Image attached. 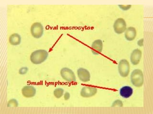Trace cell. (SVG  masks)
Here are the masks:
<instances>
[{"instance_id": "cell-1", "label": "cell", "mask_w": 153, "mask_h": 114, "mask_svg": "<svg viewBox=\"0 0 153 114\" xmlns=\"http://www.w3.org/2000/svg\"><path fill=\"white\" fill-rule=\"evenodd\" d=\"M48 56L49 53L46 50H36L30 55V61L35 65H39L47 61Z\"/></svg>"}, {"instance_id": "cell-2", "label": "cell", "mask_w": 153, "mask_h": 114, "mask_svg": "<svg viewBox=\"0 0 153 114\" xmlns=\"http://www.w3.org/2000/svg\"><path fill=\"white\" fill-rule=\"evenodd\" d=\"M131 82L134 87L140 88L142 87L144 82V77L143 71L140 69H134L131 74Z\"/></svg>"}, {"instance_id": "cell-3", "label": "cell", "mask_w": 153, "mask_h": 114, "mask_svg": "<svg viewBox=\"0 0 153 114\" xmlns=\"http://www.w3.org/2000/svg\"><path fill=\"white\" fill-rule=\"evenodd\" d=\"M118 70L122 77H127L130 71V65L129 61L127 59H121L118 65Z\"/></svg>"}, {"instance_id": "cell-4", "label": "cell", "mask_w": 153, "mask_h": 114, "mask_svg": "<svg viewBox=\"0 0 153 114\" xmlns=\"http://www.w3.org/2000/svg\"><path fill=\"white\" fill-rule=\"evenodd\" d=\"M30 32L33 37L35 39H39L43 36L44 33V26L41 23H33L30 28Z\"/></svg>"}, {"instance_id": "cell-5", "label": "cell", "mask_w": 153, "mask_h": 114, "mask_svg": "<svg viewBox=\"0 0 153 114\" xmlns=\"http://www.w3.org/2000/svg\"><path fill=\"white\" fill-rule=\"evenodd\" d=\"M61 77L67 82H74L76 81V77L75 73L71 69L67 67L61 69L60 71Z\"/></svg>"}, {"instance_id": "cell-6", "label": "cell", "mask_w": 153, "mask_h": 114, "mask_svg": "<svg viewBox=\"0 0 153 114\" xmlns=\"http://www.w3.org/2000/svg\"><path fill=\"white\" fill-rule=\"evenodd\" d=\"M114 31L117 34L124 33L127 28V24L124 19L122 18L116 19L113 25Z\"/></svg>"}, {"instance_id": "cell-7", "label": "cell", "mask_w": 153, "mask_h": 114, "mask_svg": "<svg viewBox=\"0 0 153 114\" xmlns=\"http://www.w3.org/2000/svg\"><path fill=\"white\" fill-rule=\"evenodd\" d=\"M97 92L98 89L96 87L85 86L81 88L80 95L82 97L88 98L94 96L97 94Z\"/></svg>"}, {"instance_id": "cell-8", "label": "cell", "mask_w": 153, "mask_h": 114, "mask_svg": "<svg viewBox=\"0 0 153 114\" xmlns=\"http://www.w3.org/2000/svg\"><path fill=\"white\" fill-rule=\"evenodd\" d=\"M77 76L79 80L83 82H88L91 80V74L88 69L83 68H79L77 70Z\"/></svg>"}, {"instance_id": "cell-9", "label": "cell", "mask_w": 153, "mask_h": 114, "mask_svg": "<svg viewBox=\"0 0 153 114\" xmlns=\"http://www.w3.org/2000/svg\"><path fill=\"white\" fill-rule=\"evenodd\" d=\"M142 57V52L140 49H136L133 50L131 54L130 61L131 64L134 66L137 65L140 63Z\"/></svg>"}, {"instance_id": "cell-10", "label": "cell", "mask_w": 153, "mask_h": 114, "mask_svg": "<svg viewBox=\"0 0 153 114\" xmlns=\"http://www.w3.org/2000/svg\"><path fill=\"white\" fill-rule=\"evenodd\" d=\"M36 89L33 86H25L22 89V94L24 97L26 98L33 97L36 95Z\"/></svg>"}, {"instance_id": "cell-11", "label": "cell", "mask_w": 153, "mask_h": 114, "mask_svg": "<svg viewBox=\"0 0 153 114\" xmlns=\"http://www.w3.org/2000/svg\"><path fill=\"white\" fill-rule=\"evenodd\" d=\"M103 47V44L102 40L97 39L95 40L91 45V51L93 54L98 55L102 52Z\"/></svg>"}, {"instance_id": "cell-12", "label": "cell", "mask_w": 153, "mask_h": 114, "mask_svg": "<svg viewBox=\"0 0 153 114\" xmlns=\"http://www.w3.org/2000/svg\"><path fill=\"white\" fill-rule=\"evenodd\" d=\"M124 33V37L129 42H131L135 39L137 35L136 29L134 27L127 28L126 30Z\"/></svg>"}, {"instance_id": "cell-13", "label": "cell", "mask_w": 153, "mask_h": 114, "mask_svg": "<svg viewBox=\"0 0 153 114\" xmlns=\"http://www.w3.org/2000/svg\"><path fill=\"white\" fill-rule=\"evenodd\" d=\"M133 92V88L128 86H125L120 89V95L124 99H128L132 96Z\"/></svg>"}, {"instance_id": "cell-14", "label": "cell", "mask_w": 153, "mask_h": 114, "mask_svg": "<svg viewBox=\"0 0 153 114\" xmlns=\"http://www.w3.org/2000/svg\"><path fill=\"white\" fill-rule=\"evenodd\" d=\"M9 42L13 46H18L21 43V36L18 33H13L10 36Z\"/></svg>"}, {"instance_id": "cell-15", "label": "cell", "mask_w": 153, "mask_h": 114, "mask_svg": "<svg viewBox=\"0 0 153 114\" xmlns=\"http://www.w3.org/2000/svg\"><path fill=\"white\" fill-rule=\"evenodd\" d=\"M64 94V90L63 88H56L53 92L54 96L57 99H60L62 96H63Z\"/></svg>"}, {"instance_id": "cell-16", "label": "cell", "mask_w": 153, "mask_h": 114, "mask_svg": "<svg viewBox=\"0 0 153 114\" xmlns=\"http://www.w3.org/2000/svg\"><path fill=\"white\" fill-rule=\"evenodd\" d=\"M19 106V103L16 99H12L9 100L7 103L8 107H17Z\"/></svg>"}, {"instance_id": "cell-17", "label": "cell", "mask_w": 153, "mask_h": 114, "mask_svg": "<svg viewBox=\"0 0 153 114\" xmlns=\"http://www.w3.org/2000/svg\"><path fill=\"white\" fill-rule=\"evenodd\" d=\"M123 102L119 99L115 100L111 104V107H123Z\"/></svg>"}, {"instance_id": "cell-18", "label": "cell", "mask_w": 153, "mask_h": 114, "mask_svg": "<svg viewBox=\"0 0 153 114\" xmlns=\"http://www.w3.org/2000/svg\"><path fill=\"white\" fill-rule=\"evenodd\" d=\"M28 68L27 67L23 66L19 69V73L22 75H25L28 72Z\"/></svg>"}, {"instance_id": "cell-19", "label": "cell", "mask_w": 153, "mask_h": 114, "mask_svg": "<svg viewBox=\"0 0 153 114\" xmlns=\"http://www.w3.org/2000/svg\"><path fill=\"white\" fill-rule=\"evenodd\" d=\"M118 6L122 10L124 11H128L129 9H130L131 7L130 5H119Z\"/></svg>"}, {"instance_id": "cell-20", "label": "cell", "mask_w": 153, "mask_h": 114, "mask_svg": "<svg viewBox=\"0 0 153 114\" xmlns=\"http://www.w3.org/2000/svg\"><path fill=\"white\" fill-rule=\"evenodd\" d=\"M63 96L64 99L65 100H68L71 97V95H70V93L69 92H66L65 94H64Z\"/></svg>"}, {"instance_id": "cell-21", "label": "cell", "mask_w": 153, "mask_h": 114, "mask_svg": "<svg viewBox=\"0 0 153 114\" xmlns=\"http://www.w3.org/2000/svg\"><path fill=\"white\" fill-rule=\"evenodd\" d=\"M138 46L139 47H143V39H139L137 42Z\"/></svg>"}]
</instances>
